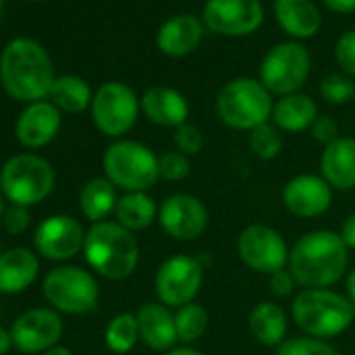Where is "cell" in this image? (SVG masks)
<instances>
[{"label":"cell","instance_id":"1","mask_svg":"<svg viewBox=\"0 0 355 355\" xmlns=\"http://www.w3.org/2000/svg\"><path fill=\"white\" fill-rule=\"evenodd\" d=\"M55 78L49 53L34 38H15L0 55V82L5 92L15 101H44L51 94Z\"/></svg>","mask_w":355,"mask_h":355},{"label":"cell","instance_id":"2","mask_svg":"<svg viewBox=\"0 0 355 355\" xmlns=\"http://www.w3.org/2000/svg\"><path fill=\"white\" fill-rule=\"evenodd\" d=\"M349 247L332 230H313L301 236L288 255V270L303 288H328L347 270Z\"/></svg>","mask_w":355,"mask_h":355},{"label":"cell","instance_id":"3","mask_svg":"<svg viewBox=\"0 0 355 355\" xmlns=\"http://www.w3.org/2000/svg\"><path fill=\"white\" fill-rule=\"evenodd\" d=\"M84 255L88 266L107 280H123L134 274L140 261V247L134 232L117 222H98L86 232Z\"/></svg>","mask_w":355,"mask_h":355},{"label":"cell","instance_id":"4","mask_svg":"<svg viewBox=\"0 0 355 355\" xmlns=\"http://www.w3.org/2000/svg\"><path fill=\"white\" fill-rule=\"evenodd\" d=\"M295 324L313 338H332L345 332L353 318L355 307L345 297L330 288H303L291 307Z\"/></svg>","mask_w":355,"mask_h":355},{"label":"cell","instance_id":"5","mask_svg":"<svg viewBox=\"0 0 355 355\" xmlns=\"http://www.w3.org/2000/svg\"><path fill=\"white\" fill-rule=\"evenodd\" d=\"M105 178L125 193H146L159 180V157L136 140H117L103 155Z\"/></svg>","mask_w":355,"mask_h":355},{"label":"cell","instance_id":"6","mask_svg":"<svg viewBox=\"0 0 355 355\" xmlns=\"http://www.w3.org/2000/svg\"><path fill=\"white\" fill-rule=\"evenodd\" d=\"M218 117L234 130H255L268 123L274 111L270 90L251 78H236L228 82L216 98Z\"/></svg>","mask_w":355,"mask_h":355},{"label":"cell","instance_id":"7","mask_svg":"<svg viewBox=\"0 0 355 355\" xmlns=\"http://www.w3.org/2000/svg\"><path fill=\"white\" fill-rule=\"evenodd\" d=\"M55 187L53 165L38 155L24 153L11 157L0 169V189L13 205L30 207L44 201Z\"/></svg>","mask_w":355,"mask_h":355},{"label":"cell","instance_id":"8","mask_svg":"<svg viewBox=\"0 0 355 355\" xmlns=\"http://www.w3.org/2000/svg\"><path fill=\"white\" fill-rule=\"evenodd\" d=\"M42 293L46 301L71 315H82L96 309L98 303V284L94 276L76 266H61L46 274Z\"/></svg>","mask_w":355,"mask_h":355},{"label":"cell","instance_id":"9","mask_svg":"<svg viewBox=\"0 0 355 355\" xmlns=\"http://www.w3.org/2000/svg\"><path fill=\"white\" fill-rule=\"evenodd\" d=\"M309 69L311 57L307 49L299 42H282L266 55L259 76L270 94L288 96L305 84Z\"/></svg>","mask_w":355,"mask_h":355},{"label":"cell","instance_id":"10","mask_svg":"<svg viewBox=\"0 0 355 355\" xmlns=\"http://www.w3.org/2000/svg\"><path fill=\"white\" fill-rule=\"evenodd\" d=\"M90 111L94 125L105 136L119 138L134 128L140 113V101L130 86L121 82H107L94 92Z\"/></svg>","mask_w":355,"mask_h":355},{"label":"cell","instance_id":"11","mask_svg":"<svg viewBox=\"0 0 355 355\" xmlns=\"http://www.w3.org/2000/svg\"><path fill=\"white\" fill-rule=\"evenodd\" d=\"M203 286V266L199 259L178 253L167 257L155 274V293L165 307L193 303Z\"/></svg>","mask_w":355,"mask_h":355},{"label":"cell","instance_id":"12","mask_svg":"<svg viewBox=\"0 0 355 355\" xmlns=\"http://www.w3.org/2000/svg\"><path fill=\"white\" fill-rule=\"evenodd\" d=\"M236 251L247 268L268 276L284 270L291 255L282 234L266 224L247 226L236 241Z\"/></svg>","mask_w":355,"mask_h":355},{"label":"cell","instance_id":"13","mask_svg":"<svg viewBox=\"0 0 355 355\" xmlns=\"http://www.w3.org/2000/svg\"><path fill=\"white\" fill-rule=\"evenodd\" d=\"M159 224L163 232L175 241L199 239L209 222L207 207L201 199L187 193L169 195L159 207Z\"/></svg>","mask_w":355,"mask_h":355},{"label":"cell","instance_id":"14","mask_svg":"<svg viewBox=\"0 0 355 355\" xmlns=\"http://www.w3.org/2000/svg\"><path fill=\"white\" fill-rule=\"evenodd\" d=\"M263 21L259 0H207L203 24L222 36L253 34Z\"/></svg>","mask_w":355,"mask_h":355},{"label":"cell","instance_id":"15","mask_svg":"<svg viewBox=\"0 0 355 355\" xmlns=\"http://www.w3.org/2000/svg\"><path fill=\"white\" fill-rule=\"evenodd\" d=\"M63 334V320L55 309L34 307L24 311L11 326L13 345L21 353H40L57 345Z\"/></svg>","mask_w":355,"mask_h":355},{"label":"cell","instance_id":"16","mask_svg":"<svg viewBox=\"0 0 355 355\" xmlns=\"http://www.w3.org/2000/svg\"><path fill=\"white\" fill-rule=\"evenodd\" d=\"M84 241L86 232L82 224L71 216H51L38 226L34 234V245L38 253L53 261L76 257L84 249Z\"/></svg>","mask_w":355,"mask_h":355},{"label":"cell","instance_id":"17","mask_svg":"<svg viewBox=\"0 0 355 355\" xmlns=\"http://www.w3.org/2000/svg\"><path fill=\"white\" fill-rule=\"evenodd\" d=\"M284 207L297 218H318L332 203V187L315 173H299L282 191Z\"/></svg>","mask_w":355,"mask_h":355},{"label":"cell","instance_id":"18","mask_svg":"<svg viewBox=\"0 0 355 355\" xmlns=\"http://www.w3.org/2000/svg\"><path fill=\"white\" fill-rule=\"evenodd\" d=\"M61 130V111L46 101L30 103L17 119V140L28 148L51 144Z\"/></svg>","mask_w":355,"mask_h":355},{"label":"cell","instance_id":"19","mask_svg":"<svg viewBox=\"0 0 355 355\" xmlns=\"http://www.w3.org/2000/svg\"><path fill=\"white\" fill-rule=\"evenodd\" d=\"M140 109L148 121L161 128H180L189 119V101L169 86H153L140 98Z\"/></svg>","mask_w":355,"mask_h":355},{"label":"cell","instance_id":"20","mask_svg":"<svg viewBox=\"0 0 355 355\" xmlns=\"http://www.w3.org/2000/svg\"><path fill=\"white\" fill-rule=\"evenodd\" d=\"M322 178L336 191L355 189V138L338 136L334 142L324 146Z\"/></svg>","mask_w":355,"mask_h":355},{"label":"cell","instance_id":"21","mask_svg":"<svg viewBox=\"0 0 355 355\" xmlns=\"http://www.w3.org/2000/svg\"><path fill=\"white\" fill-rule=\"evenodd\" d=\"M203 38V24L195 15L167 19L157 32V46L163 55L180 59L191 55Z\"/></svg>","mask_w":355,"mask_h":355},{"label":"cell","instance_id":"22","mask_svg":"<svg viewBox=\"0 0 355 355\" xmlns=\"http://www.w3.org/2000/svg\"><path fill=\"white\" fill-rule=\"evenodd\" d=\"M140 338L155 351H171L178 343L175 318L163 303H144L136 311Z\"/></svg>","mask_w":355,"mask_h":355},{"label":"cell","instance_id":"23","mask_svg":"<svg viewBox=\"0 0 355 355\" xmlns=\"http://www.w3.org/2000/svg\"><path fill=\"white\" fill-rule=\"evenodd\" d=\"M38 257L24 247L0 253V293L15 295L26 291L38 278Z\"/></svg>","mask_w":355,"mask_h":355},{"label":"cell","instance_id":"24","mask_svg":"<svg viewBox=\"0 0 355 355\" xmlns=\"http://www.w3.org/2000/svg\"><path fill=\"white\" fill-rule=\"evenodd\" d=\"M274 15L278 26L293 38H311L322 26L320 11L311 0H276Z\"/></svg>","mask_w":355,"mask_h":355},{"label":"cell","instance_id":"25","mask_svg":"<svg viewBox=\"0 0 355 355\" xmlns=\"http://www.w3.org/2000/svg\"><path fill=\"white\" fill-rule=\"evenodd\" d=\"M286 313L276 303L261 301L249 313V330L266 347H280L286 340Z\"/></svg>","mask_w":355,"mask_h":355},{"label":"cell","instance_id":"26","mask_svg":"<svg viewBox=\"0 0 355 355\" xmlns=\"http://www.w3.org/2000/svg\"><path fill=\"white\" fill-rule=\"evenodd\" d=\"M272 119L278 130L284 132H303L313 125L318 119V107L311 96L307 94H288L282 96L272 111Z\"/></svg>","mask_w":355,"mask_h":355},{"label":"cell","instance_id":"27","mask_svg":"<svg viewBox=\"0 0 355 355\" xmlns=\"http://www.w3.org/2000/svg\"><path fill=\"white\" fill-rule=\"evenodd\" d=\"M117 193L113 182L107 178H92L82 187L80 193V209L86 220L98 224L105 222L107 216H111L117 207Z\"/></svg>","mask_w":355,"mask_h":355},{"label":"cell","instance_id":"28","mask_svg":"<svg viewBox=\"0 0 355 355\" xmlns=\"http://www.w3.org/2000/svg\"><path fill=\"white\" fill-rule=\"evenodd\" d=\"M49 98H51V103L59 111H65V113L76 115V113L86 111L92 105L94 94H92L90 86L82 78L67 73V76L55 78V84L51 88Z\"/></svg>","mask_w":355,"mask_h":355},{"label":"cell","instance_id":"29","mask_svg":"<svg viewBox=\"0 0 355 355\" xmlns=\"http://www.w3.org/2000/svg\"><path fill=\"white\" fill-rule=\"evenodd\" d=\"M157 216V205L146 193H125L115 207L117 224H121L130 232L146 230Z\"/></svg>","mask_w":355,"mask_h":355},{"label":"cell","instance_id":"30","mask_svg":"<svg viewBox=\"0 0 355 355\" xmlns=\"http://www.w3.org/2000/svg\"><path fill=\"white\" fill-rule=\"evenodd\" d=\"M140 338V330H138V320L134 313H117L115 318H111V322L107 324L105 330V343L113 353H130L134 349V345Z\"/></svg>","mask_w":355,"mask_h":355},{"label":"cell","instance_id":"31","mask_svg":"<svg viewBox=\"0 0 355 355\" xmlns=\"http://www.w3.org/2000/svg\"><path fill=\"white\" fill-rule=\"evenodd\" d=\"M173 318H175L178 340L184 345L197 343L205 334L207 324H209V315H207L205 307L199 303H187L182 307H178Z\"/></svg>","mask_w":355,"mask_h":355},{"label":"cell","instance_id":"32","mask_svg":"<svg viewBox=\"0 0 355 355\" xmlns=\"http://www.w3.org/2000/svg\"><path fill=\"white\" fill-rule=\"evenodd\" d=\"M282 144H284V140L276 125L261 123L249 132V146H251L253 155L263 161L276 159L282 153Z\"/></svg>","mask_w":355,"mask_h":355},{"label":"cell","instance_id":"33","mask_svg":"<svg viewBox=\"0 0 355 355\" xmlns=\"http://www.w3.org/2000/svg\"><path fill=\"white\" fill-rule=\"evenodd\" d=\"M320 96L330 105H345L355 98V84L345 73H330L320 84Z\"/></svg>","mask_w":355,"mask_h":355},{"label":"cell","instance_id":"34","mask_svg":"<svg viewBox=\"0 0 355 355\" xmlns=\"http://www.w3.org/2000/svg\"><path fill=\"white\" fill-rule=\"evenodd\" d=\"M276 355H338L336 349L322 340V338H313V336H295V338H286Z\"/></svg>","mask_w":355,"mask_h":355},{"label":"cell","instance_id":"35","mask_svg":"<svg viewBox=\"0 0 355 355\" xmlns=\"http://www.w3.org/2000/svg\"><path fill=\"white\" fill-rule=\"evenodd\" d=\"M191 173V161L182 153H163L159 157V178L165 182H180Z\"/></svg>","mask_w":355,"mask_h":355},{"label":"cell","instance_id":"36","mask_svg":"<svg viewBox=\"0 0 355 355\" xmlns=\"http://www.w3.org/2000/svg\"><path fill=\"white\" fill-rule=\"evenodd\" d=\"M173 142H175L178 153H182L187 157H193V155H199L201 148H203V134H201V130L197 125L187 121L180 128H175Z\"/></svg>","mask_w":355,"mask_h":355},{"label":"cell","instance_id":"37","mask_svg":"<svg viewBox=\"0 0 355 355\" xmlns=\"http://www.w3.org/2000/svg\"><path fill=\"white\" fill-rule=\"evenodd\" d=\"M334 57L345 76L355 78V32H347L338 38Z\"/></svg>","mask_w":355,"mask_h":355},{"label":"cell","instance_id":"38","mask_svg":"<svg viewBox=\"0 0 355 355\" xmlns=\"http://www.w3.org/2000/svg\"><path fill=\"white\" fill-rule=\"evenodd\" d=\"M30 211H28V207H21V205H11L7 211H5V216H3V226H5V230L9 232V234H15V236H19V234H24L28 228H30Z\"/></svg>","mask_w":355,"mask_h":355},{"label":"cell","instance_id":"39","mask_svg":"<svg viewBox=\"0 0 355 355\" xmlns=\"http://www.w3.org/2000/svg\"><path fill=\"white\" fill-rule=\"evenodd\" d=\"M311 134L318 142L328 146L330 142H334L338 138V125L330 115H318V119L311 125Z\"/></svg>","mask_w":355,"mask_h":355},{"label":"cell","instance_id":"40","mask_svg":"<svg viewBox=\"0 0 355 355\" xmlns=\"http://www.w3.org/2000/svg\"><path fill=\"white\" fill-rule=\"evenodd\" d=\"M295 286H297V280L293 278L291 270L284 268V270H278V272L270 274V288H272V293L276 297H280V299L291 297Z\"/></svg>","mask_w":355,"mask_h":355},{"label":"cell","instance_id":"41","mask_svg":"<svg viewBox=\"0 0 355 355\" xmlns=\"http://www.w3.org/2000/svg\"><path fill=\"white\" fill-rule=\"evenodd\" d=\"M340 239L343 243L349 247V249H355V214H351L345 222H343V228H340Z\"/></svg>","mask_w":355,"mask_h":355},{"label":"cell","instance_id":"42","mask_svg":"<svg viewBox=\"0 0 355 355\" xmlns=\"http://www.w3.org/2000/svg\"><path fill=\"white\" fill-rule=\"evenodd\" d=\"M324 5L330 11L340 13V15H347V13H353L355 11V0H324Z\"/></svg>","mask_w":355,"mask_h":355},{"label":"cell","instance_id":"43","mask_svg":"<svg viewBox=\"0 0 355 355\" xmlns=\"http://www.w3.org/2000/svg\"><path fill=\"white\" fill-rule=\"evenodd\" d=\"M13 345V338H11V330H5L0 328V355H5Z\"/></svg>","mask_w":355,"mask_h":355},{"label":"cell","instance_id":"44","mask_svg":"<svg viewBox=\"0 0 355 355\" xmlns=\"http://www.w3.org/2000/svg\"><path fill=\"white\" fill-rule=\"evenodd\" d=\"M345 291H347V299L353 303V307H355V268L349 272V276H347V284H345Z\"/></svg>","mask_w":355,"mask_h":355},{"label":"cell","instance_id":"45","mask_svg":"<svg viewBox=\"0 0 355 355\" xmlns=\"http://www.w3.org/2000/svg\"><path fill=\"white\" fill-rule=\"evenodd\" d=\"M165 355H203V353L197 351V349H193V347H189V345H184V347H173Z\"/></svg>","mask_w":355,"mask_h":355},{"label":"cell","instance_id":"46","mask_svg":"<svg viewBox=\"0 0 355 355\" xmlns=\"http://www.w3.org/2000/svg\"><path fill=\"white\" fill-rule=\"evenodd\" d=\"M44 355H71V351H69L67 347H57V345H55V347L49 349Z\"/></svg>","mask_w":355,"mask_h":355},{"label":"cell","instance_id":"47","mask_svg":"<svg viewBox=\"0 0 355 355\" xmlns=\"http://www.w3.org/2000/svg\"><path fill=\"white\" fill-rule=\"evenodd\" d=\"M5 211H7V209H5V199H3V197H0V220H3Z\"/></svg>","mask_w":355,"mask_h":355},{"label":"cell","instance_id":"48","mask_svg":"<svg viewBox=\"0 0 355 355\" xmlns=\"http://www.w3.org/2000/svg\"><path fill=\"white\" fill-rule=\"evenodd\" d=\"M28 3H44V0H28Z\"/></svg>","mask_w":355,"mask_h":355},{"label":"cell","instance_id":"49","mask_svg":"<svg viewBox=\"0 0 355 355\" xmlns=\"http://www.w3.org/2000/svg\"><path fill=\"white\" fill-rule=\"evenodd\" d=\"M3 5H5V0H0V11H3Z\"/></svg>","mask_w":355,"mask_h":355}]
</instances>
